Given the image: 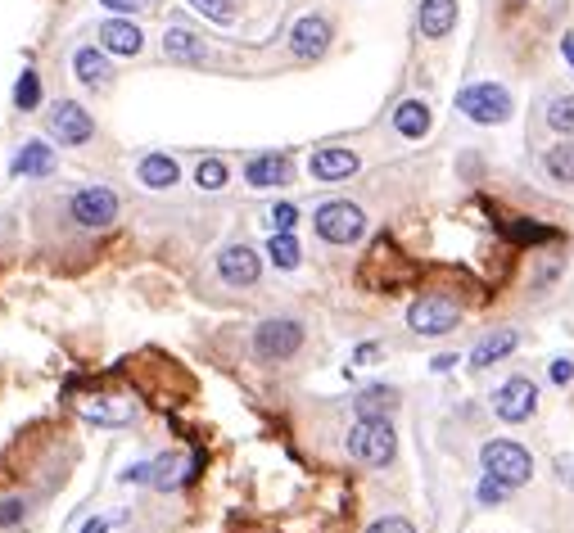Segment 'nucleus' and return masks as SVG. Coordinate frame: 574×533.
I'll return each mask as SVG.
<instances>
[{
	"instance_id": "obj_17",
	"label": "nucleus",
	"mask_w": 574,
	"mask_h": 533,
	"mask_svg": "<svg viewBox=\"0 0 574 533\" xmlns=\"http://www.w3.org/2000/svg\"><path fill=\"white\" fill-rule=\"evenodd\" d=\"M358 172V154L353 150H317L312 154V177L317 181H349Z\"/></svg>"
},
{
	"instance_id": "obj_13",
	"label": "nucleus",
	"mask_w": 574,
	"mask_h": 533,
	"mask_svg": "<svg viewBox=\"0 0 574 533\" xmlns=\"http://www.w3.org/2000/svg\"><path fill=\"white\" fill-rule=\"evenodd\" d=\"M416 23H421V37H430V41L448 37L457 28V0H421Z\"/></svg>"
},
{
	"instance_id": "obj_6",
	"label": "nucleus",
	"mask_w": 574,
	"mask_h": 533,
	"mask_svg": "<svg viewBox=\"0 0 574 533\" xmlns=\"http://www.w3.org/2000/svg\"><path fill=\"white\" fill-rule=\"evenodd\" d=\"M457 321H462L457 303L439 299V294H421V299L407 308V326H412L416 335H448V330H457Z\"/></svg>"
},
{
	"instance_id": "obj_10",
	"label": "nucleus",
	"mask_w": 574,
	"mask_h": 533,
	"mask_svg": "<svg viewBox=\"0 0 574 533\" xmlns=\"http://www.w3.org/2000/svg\"><path fill=\"white\" fill-rule=\"evenodd\" d=\"M217 276H222L226 285H254L258 276H263V258H258L249 244H231V249H222V258H217Z\"/></svg>"
},
{
	"instance_id": "obj_16",
	"label": "nucleus",
	"mask_w": 574,
	"mask_h": 533,
	"mask_svg": "<svg viewBox=\"0 0 574 533\" xmlns=\"http://www.w3.org/2000/svg\"><path fill=\"white\" fill-rule=\"evenodd\" d=\"M520 348V335L516 330H493V335H484L480 344L471 348V366L475 371H484V366H493V362H502V357H511Z\"/></svg>"
},
{
	"instance_id": "obj_15",
	"label": "nucleus",
	"mask_w": 574,
	"mask_h": 533,
	"mask_svg": "<svg viewBox=\"0 0 574 533\" xmlns=\"http://www.w3.org/2000/svg\"><path fill=\"white\" fill-rule=\"evenodd\" d=\"M73 68H77V82L91 86V91H104V86H109V77H113L109 50H95V46H82V50H77V55H73Z\"/></svg>"
},
{
	"instance_id": "obj_22",
	"label": "nucleus",
	"mask_w": 574,
	"mask_h": 533,
	"mask_svg": "<svg viewBox=\"0 0 574 533\" xmlns=\"http://www.w3.org/2000/svg\"><path fill=\"white\" fill-rule=\"evenodd\" d=\"M163 55L177 59V64H204V41H199L195 32H186V28H168V37H163Z\"/></svg>"
},
{
	"instance_id": "obj_33",
	"label": "nucleus",
	"mask_w": 574,
	"mask_h": 533,
	"mask_svg": "<svg viewBox=\"0 0 574 533\" xmlns=\"http://www.w3.org/2000/svg\"><path fill=\"white\" fill-rule=\"evenodd\" d=\"M367 533H416L412 520H403V515H385V520H376Z\"/></svg>"
},
{
	"instance_id": "obj_36",
	"label": "nucleus",
	"mask_w": 574,
	"mask_h": 533,
	"mask_svg": "<svg viewBox=\"0 0 574 533\" xmlns=\"http://www.w3.org/2000/svg\"><path fill=\"white\" fill-rule=\"evenodd\" d=\"M556 475H561L565 484L574 488V457H565V452H561V457H556Z\"/></svg>"
},
{
	"instance_id": "obj_27",
	"label": "nucleus",
	"mask_w": 574,
	"mask_h": 533,
	"mask_svg": "<svg viewBox=\"0 0 574 533\" xmlns=\"http://www.w3.org/2000/svg\"><path fill=\"white\" fill-rule=\"evenodd\" d=\"M14 104H19L23 113H32L41 104V77L32 73V68H23V77L14 82Z\"/></svg>"
},
{
	"instance_id": "obj_2",
	"label": "nucleus",
	"mask_w": 574,
	"mask_h": 533,
	"mask_svg": "<svg viewBox=\"0 0 574 533\" xmlns=\"http://www.w3.org/2000/svg\"><path fill=\"white\" fill-rule=\"evenodd\" d=\"M394 452H398V439L389 416H371V421H358L349 430V457L362 461V466H389Z\"/></svg>"
},
{
	"instance_id": "obj_25",
	"label": "nucleus",
	"mask_w": 574,
	"mask_h": 533,
	"mask_svg": "<svg viewBox=\"0 0 574 533\" xmlns=\"http://www.w3.org/2000/svg\"><path fill=\"white\" fill-rule=\"evenodd\" d=\"M547 127L561 131V136H574V95H556L547 104Z\"/></svg>"
},
{
	"instance_id": "obj_11",
	"label": "nucleus",
	"mask_w": 574,
	"mask_h": 533,
	"mask_svg": "<svg viewBox=\"0 0 574 533\" xmlns=\"http://www.w3.org/2000/svg\"><path fill=\"white\" fill-rule=\"evenodd\" d=\"M290 50L294 59H321L330 50V23L321 14H303L290 32Z\"/></svg>"
},
{
	"instance_id": "obj_29",
	"label": "nucleus",
	"mask_w": 574,
	"mask_h": 533,
	"mask_svg": "<svg viewBox=\"0 0 574 533\" xmlns=\"http://www.w3.org/2000/svg\"><path fill=\"white\" fill-rule=\"evenodd\" d=\"M190 10L204 14V19H213V23H231V19H236L231 0H190Z\"/></svg>"
},
{
	"instance_id": "obj_8",
	"label": "nucleus",
	"mask_w": 574,
	"mask_h": 533,
	"mask_svg": "<svg viewBox=\"0 0 574 533\" xmlns=\"http://www.w3.org/2000/svg\"><path fill=\"white\" fill-rule=\"evenodd\" d=\"M68 213L77 217V226L100 231V226H109L113 217H118V195H113L109 186H86V190H77V195H73Z\"/></svg>"
},
{
	"instance_id": "obj_23",
	"label": "nucleus",
	"mask_w": 574,
	"mask_h": 533,
	"mask_svg": "<svg viewBox=\"0 0 574 533\" xmlns=\"http://www.w3.org/2000/svg\"><path fill=\"white\" fill-rule=\"evenodd\" d=\"M543 172L556 186H574V141H561L543 154Z\"/></svg>"
},
{
	"instance_id": "obj_12",
	"label": "nucleus",
	"mask_w": 574,
	"mask_h": 533,
	"mask_svg": "<svg viewBox=\"0 0 574 533\" xmlns=\"http://www.w3.org/2000/svg\"><path fill=\"white\" fill-rule=\"evenodd\" d=\"M141 46H145V37L132 19H104L100 23V50H109V55H141Z\"/></svg>"
},
{
	"instance_id": "obj_4",
	"label": "nucleus",
	"mask_w": 574,
	"mask_h": 533,
	"mask_svg": "<svg viewBox=\"0 0 574 533\" xmlns=\"http://www.w3.org/2000/svg\"><path fill=\"white\" fill-rule=\"evenodd\" d=\"M457 109L471 122H480V127H498V122L511 118V95H507V86H498V82H475L457 95Z\"/></svg>"
},
{
	"instance_id": "obj_28",
	"label": "nucleus",
	"mask_w": 574,
	"mask_h": 533,
	"mask_svg": "<svg viewBox=\"0 0 574 533\" xmlns=\"http://www.w3.org/2000/svg\"><path fill=\"white\" fill-rule=\"evenodd\" d=\"M226 181H231V172H226L222 159H204V163L195 168V186H199V190H222Z\"/></svg>"
},
{
	"instance_id": "obj_40",
	"label": "nucleus",
	"mask_w": 574,
	"mask_h": 533,
	"mask_svg": "<svg viewBox=\"0 0 574 533\" xmlns=\"http://www.w3.org/2000/svg\"><path fill=\"white\" fill-rule=\"evenodd\" d=\"M82 533H109V520H86Z\"/></svg>"
},
{
	"instance_id": "obj_30",
	"label": "nucleus",
	"mask_w": 574,
	"mask_h": 533,
	"mask_svg": "<svg viewBox=\"0 0 574 533\" xmlns=\"http://www.w3.org/2000/svg\"><path fill=\"white\" fill-rule=\"evenodd\" d=\"M267 222H272V235H294V226H299V208L276 204L272 213H267Z\"/></svg>"
},
{
	"instance_id": "obj_9",
	"label": "nucleus",
	"mask_w": 574,
	"mask_h": 533,
	"mask_svg": "<svg viewBox=\"0 0 574 533\" xmlns=\"http://www.w3.org/2000/svg\"><path fill=\"white\" fill-rule=\"evenodd\" d=\"M50 136H55L59 145H86L95 136V122H91V113H86L82 104L59 100L55 113H50Z\"/></svg>"
},
{
	"instance_id": "obj_34",
	"label": "nucleus",
	"mask_w": 574,
	"mask_h": 533,
	"mask_svg": "<svg viewBox=\"0 0 574 533\" xmlns=\"http://www.w3.org/2000/svg\"><path fill=\"white\" fill-rule=\"evenodd\" d=\"M23 520V502L19 497H5L0 502V529H10V524H19Z\"/></svg>"
},
{
	"instance_id": "obj_38",
	"label": "nucleus",
	"mask_w": 574,
	"mask_h": 533,
	"mask_svg": "<svg viewBox=\"0 0 574 533\" xmlns=\"http://www.w3.org/2000/svg\"><path fill=\"white\" fill-rule=\"evenodd\" d=\"M376 357H380V348H376V344H362L358 353H353V362H362V366H367V362H376Z\"/></svg>"
},
{
	"instance_id": "obj_31",
	"label": "nucleus",
	"mask_w": 574,
	"mask_h": 533,
	"mask_svg": "<svg viewBox=\"0 0 574 533\" xmlns=\"http://www.w3.org/2000/svg\"><path fill=\"white\" fill-rule=\"evenodd\" d=\"M82 416L86 421H100V425H123V421H132V407L109 412V407H100V403H82Z\"/></svg>"
},
{
	"instance_id": "obj_26",
	"label": "nucleus",
	"mask_w": 574,
	"mask_h": 533,
	"mask_svg": "<svg viewBox=\"0 0 574 533\" xmlns=\"http://www.w3.org/2000/svg\"><path fill=\"white\" fill-rule=\"evenodd\" d=\"M186 475H190L186 457H159V461H154V479H150V484L154 488H177Z\"/></svg>"
},
{
	"instance_id": "obj_24",
	"label": "nucleus",
	"mask_w": 574,
	"mask_h": 533,
	"mask_svg": "<svg viewBox=\"0 0 574 533\" xmlns=\"http://www.w3.org/2000/svg\"><path fill=\"white\" fill-rule=\"evenodd\" d=\"M267 253H272V262L281 267V272H294V267L303 262V249H299L294 235H272V240H267Z\"/></svg>"
},
{
	"instance_id": "obj_1",
	"label": "nucleus",
	"mask_w": 574,
	"mask_h": 533,
	"mask_svg": "<svg viewBox=\"0 0 574 533\" xmlns=\"http://www.w3.org/2000/svg\"><path fill=\"white\" fill-rule=\"evenodd\" d=\"M480 466H484V475H493L498 484H507L511 493H516V488H525L529 479H534V457H529L520 443H511V439L484 443Z\"/></svg>"
},
{
	"instance_id": "obj_3",
	"label": "nucleus",
	"mask_w": 574,
	"mask_h": 533,
	"mask_svg": "<svg viewBox=\"0 0 574 533\" xmlns=\"http://www.w3.org/2000/svg\"><path fill=\"white\" fill-rule=\"evenodd\" d=\"M312 226H317V235L326 244H353L367 231V213H362L358 204H349V199H330V204L317 208Z\"/></svg>"
},
{
	"instance_id": "obj_20",
	"label": "nucleus",
	"mask_w": 574,
	"mask_h": 533,
	"mask_svg": "<svg viewBox=\"0 0 574 533\" xmlns=\"http://www.w3.org/2000/svg\"><path fill=\"white\" fill-rule=\"evenodd\" d=\"M136 177H141V186H150V190H168V186H177L181 172H177V159H168V154H145Z\"/></svg>"
},
{
	"instance_id": "obj_37",
	"label": "nucleus",
	"mask_w": 574,
	"mask_h": 533,
	"mask_svg": "<svg viewBox=\"0 0 574 533\" xmlns=\"http://www.w3.org/2000/svg\"><path fill=\"white\" fill-rule=\"evenodd\" d=\"M552 380H556V384H570V380H574V366H570V362H556V366H552Z\"/></svg>"
},
{
	"instance_id": "obj_19",
	"label": "nucleus",
	"mask_w": 574,
	"mask_h": 533,
	"mask_svg": "<svg viewBox=\"0 0 574 533\" xmlns=\"http://www.w3.org/2000/svg\"><path fill=\"white\" fill-rule=\"evenodd\" d=\"M394 131L407 136V141H421L425 131H430V104L425 100H403L394 109Z\"/></svg>"
},
{
	"instance_id": "obj_14",
	"label": "nucleus",
	"mask_w": 574,
	"mask_h": 533,
	"mask_svg": "<svg viewBox=\"0 0 574 533\" xmlns=\"http://www.w3.org/2000/svg\"><path fill=\"white\" fill-rule=\"evenodd\" d=\"M245 181L254 190L285 186V181H290V159H285V154H258V159L245 163Z\"/></svg>"
},
{
	"instance_id": "obj_21",
	"label": "nucleus",
	"mask_w": 574,
	"mask_h": 533,
	"mask_svg": "<svg viewBox=\"0 0 574 533\" xmlns=\"http://www.w3.org/2000/svg\"><path fill=\"white\" fill-rule=\"evenodd\" d=\"M353 407H358V421H371V416H389L398 407V389H389V384H371V389H362L358 398H353Z\"/></svg>"
},
{
	"instance_id": "obj_7",
	"label": "nucleus",
	"mask_w": 574,
	"mask_h": 533,
	"mask_svg": "<svg viewBox=\"0 0 574 533\" xmlns=\"http://www.w3.org/2000/svg\"><path fill=\"white\" fill-rule=\"evenodd\" d=\"M534 407H538V384L525 380V375H511V380L498 384V393H493V412H498L507 425L529 421Z\"/></svg>"
},
{
	"instance_id": "obj_5",
	"label": "nucleus",
	"mask_w": 574,
	"mask_h": 533,
	"mask_svg": "<svg viewBox=\"0 0 574 533\" xmlns=\"http://www.w3.org/2000/svg\"><path fill=\"white\" fill-rule=\"evenodd\" d=\"M299 348H303V326L290 317H272L254 330V353L263 357V362H285V357H294Z\"/></svg>"
},
{
	"instance_id": "obj_32",
	"label": "nucleus",
	"mask_w": 574,
	"mask_h": 533,
	"mask_svg": "<svg viewBox=\"0 0 574 533\" xmlns=\"http://www.w3.org/2000/svg\"><path fill=\"white\" fill-rule=\"evenodd\" d=\"M507 493H511V488H507V484H498L493 475H484V479H480V502H484V506H498Z\"/></svg>"
},
{
	"instance_id": "obj_18",
	"label": "nucleus",
	"mask_w": 574,
	"mask_h": 533,
	"mask_svg": "<svg viewBox=\"0 0 574 533\" xmlns=\"http://www.w3.org/2000/svg\"><path fill=\"white\" fill-rule=\"evenodd\" d=\"M55 172V150L46 141H28L19 154H14V177H50Z\"/></svg>"
},
{
	"instance_id": "obj_41",
	"label": "nucleus",
	"mask_w": 574,
	"mask_h": 533,
	"mask_svg": "<svg viewBox=\"0 0 574 533\" xmlns=\"http://www.w3.org/2000/svg\"><path fill=\"white\" fill-rule=\"evenodd\" d=\"M565 55H570V59H574V46H570V41H565Z\"/></svg>"
},
{
	"instance_id": "obj_35",
	"label": "nucleus",
	"mask_w": 574,
	"mask_h": 533,
	"mask_svg": "<svg viewBox=\"0 0 574 533\" xmlns=\"http://www.w3.org/2000/svg\"><path fill=\"white\" fill-rule=\"evenodd\" d=\"M150 479H154V466H145V461L132 470H123V484H150Z\"/></svg>"
},
{
	"instance_id": "obj_39",
	"label": "nucleus",
	"mask_w": 574,
	"mask_h": 533,
	"mask_svg": "<svg viewBox=\"0 0 574 533\" xmlns=\"http://www.w3.org/2000/svg\"><path fill=\"white\" fill-rule=\"evenodd\" d=\"M100 5H109V10H118V14H132L136 10V0H100Z\"/></svg>"
}]
</instances>
